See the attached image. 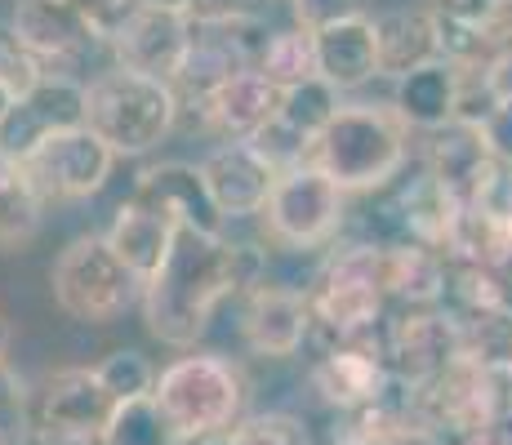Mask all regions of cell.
Instances as JSON below:
<instances>
[{
    "label": "cell",
    "instance_id": "6da1fadb",
    "mask_svg": "<svg viewBox=\"0 0 512 445\" xmlns=\"http://www.w3.org/2000/svg\"><path fill=\"white\" fill-rule=\"evenodd\" d=\"M263 276H268V254L263 250L232 241L228 232L205 236L179 227L165 263L139 290L147 334L156 343H165V348L192 352L210 330L219 303H228L232 294L254 290Z\"/></svg>",
    "mask_w": 512,
    "mask_h": 445
},
{
    "label": "cell",
    "instance_id": "7a4b0ae2",
    "mask_svg": "<svg viewBox=\"0 0 512 445\" xmlns=\"http://www.w3.org/2000/svg\"><path fill=\"white\" fill-rule=\"evenodd\" d=\"M410 130L379 103H343L312 143V165L339 192H379L406 170Z\"/></svg>",
    "mask_w": 512,
    "mask_h": 445
},
{
    "label": "cell",
    "instance_id": "3957f363",
    "mask_svg": "<svg viewBox=\"0 0 512 445\" xmlns=\"http://www.w3.org/2000/svg\"><path fill=\"white\" fill-rule=\"evenodd\" d=\"M312 334L321 343L374 339L388 316L383 294V250L374 241H343L317 263L308 281Z\"/></svg>",
    "mask_w": 512,
    "mask_h": 445
},
{
    "label": "cell",
    "instance_id": "277c9868",
    "mask_svg": "<svg viewBox=\"0 0 512 445\" xmlns=\"http://www.w3.org/2000/svg\"><path fill=\"white\" fill-rule=\"evenodd\" d=\"M245 374L223 352H187L156 370L152 401L183 445L228 432L245 419Z\"/></svg>",
    "mask_w": 512,
    "mask_h": 445
},
{
    "label": "cell",
    "instance_id": "5b68a950",
    "mask_svg": "<svg viewBox=\"0 0 512 445\" xmlns=\"http://www.w3.org/2000/svg\"><path fill=\"white\" fill-rule=\"evenodd\" d=\"M179 98L165 81L107 67L85 85V130L98 134L112 156H147L174 134Z\"/></svg>",
    "mask_w": 512,
    "mask_h": 445
},
{
    "label": "cell",
    "instance_id": "8992f818",
    "mask_svg": "<svg viewBox=\"0 0 512 445\" xmlns=\"http://www.w3.org/2000/svg\"><path fill=\"white\" fill-rule=\"evenodd\" d=\"M143 285L125 272V263L107 250L103 232H85L58 250L49 263L54 308L76 325H112L139 303Z\"/></svg>",
    "mask_w": 512,
    "mask_h": 445
},
{
    "label": "cell",
    "instance_id": "52a82bcc",
    "mask_svg": "<svg viewBox=\"0 0 512 445\" xmlns=\"http://www.w3.org/2000/svg\"><path fill=\"white\" fill-rule=\"evenodd\" d=\"M263 223L281 250H321L348 223V192H339L317 165L303 161L277 174L263 205Z\"/></svg>",
    "mask_w": 512,
    "mask_h": 445
},
{
    "label": "cell",
    "instance_id": "ba28073f",
    "mask_svg": "<svg viewBox=\"0 0 512 445\" xmlns=\"http://www.w3.org/2000/svg\"><path fill=\"white\" fill-rule=\"evenodd\" d=\"M116 170L112 147L85 125L67 134H54L23 161V174L32 183V192L41 196V205H72L90 201L107 187V178Z\"/></svg>",
    "mask_w": 512,
    "mask_h": 445
},
{
    "label": "cell",
    "instance_id": "9c48e42d",
    "mask_svg": "<svg viewBox=\"0 0 512 445\" xmlns=\"http://www.w3.org/2000/svg\"><path fill=\"white\" fill-rule=\"evenodd\" d=\"M116 401L98 383L94 365H67L54 370L36 392L32 428L54 445H98Z\"/></svg>",
    "mask_w": 512,
    "mask_h": 445
},
{
    "label": "cell",
    "instance_id": "30bf717a",
    "mask_svg": "<svg viewBox=\"0 0 512 445\" xmlns=\"http://www.w3.org/2000/svg\"><path fill=\"white\" fill-rule=\"evenodd\" d=\"M76 125H85V85L72 76L45 72L0 116V161L23 165L41 143L76 130Z\"/></svg>",
    "mask_w": 512,
    "mask_h": 445
},
{
    "label": "cell",
    "instance_id": "8fae6325",
    "mask_svg": "<svg viewBox=\"0 0 512 445\" xmlns=\"http://www.w3.org/2000/svg\"><path fill=\"white\" fill-rule=\"evenodd\" d=\"M379 352L392 379L423 388L437 379L459 352H464V334L441 308L428 312H397L392 321L379 325Z\"/></svg>",
    "mask_w": 512,
    "mask_h": 445
},
{
    "label": "cell",
    "instance_id": "7c38bea8",
    "mask_svg": "<svg viewBox=\"0 0 512 445\" xmlns=\"http://www.w3.org/2000/svg\"><path fill=\"white\" fill-rule=\"evenodd\" d=\"M241 339L263 361H290V356H299L303 343L312 339L308 294L263 276L254 290H245Z\"/></svg>",
    "mask_w": 512,
    "mask_h": 445
},
{
    "label": "cell",
    "instance_id": "4fadbf2b",
    "mask_svg": "<svg viewBox=\"0 0 512 445\" xmlns=\"http://www.w3.org/2000/svg\"><path fill=\"white\" fill-rule=\"evenodd\" d=\"M192 45V23L170 9H152V5H139L125 27L107 41L116 63L112 67H125V72H139V76H152V81H174V72L183 67V54Z\"/></svg>",
    "mask_w": 512,
    "mask_h": 445
},
{
    "label": "cell",
    "instance_id": "5bb4252c",
    "mask_svg": "<svg viewBox=\"0 0 512 445\" xmlns=\"http://www.w3.org/2000/svg\"><path fill=\"white\" fill-rule=\"evenodd\" d=\"M308 383L321 405L334 414L357 410L374 401L388 383V365L379 352V334L374 339H352V343H321V352L308 365Z\"/></svg>",
    "mask_w": 512,
    "mask_h": 445
},
{
    "label": "cell",
    "instance_id": "9a60e30c",
    "mask_svg": "<svg viewBox=\"0 0 512 445\" xmlns=\"http://www.w3.org/2000/svg\"><path fill=\"white\" fill-rule=\"evenodd\" d=\"M196 170H201L205 187H210V201L223 223L263 214L272 183H277V170L250 143H219Z\"/></svg>",
    "mask_w": 512,
    "mask_h": 445
},
{
    "label": "cell",
    "instance_id": "2e32d148",
    "mask_svg": "<svg viewBox=\"0 0 512 445\" xmlns=\"http://www.w3.org/2000/svg\"><path fill=\"white\" fill-rule=\"evenodd\" d=\"M130 201L165 214V219L174 227H183V232H205V236L228 232V223L219 219V210H214V201H210V187H205L201 170L187 161H161V165H152V170H143Z\"/></svg>",
    "mask_w": 512,
    "mask_h": 445
},
{
    "label": "cell",
    "instance_id": "e0dca14e",
    "mask_svg": "<svg viewBox=\"0 0 512 445\" xmlns=\"http://www.w3.org/2000/svg\"><path fill=\"white\" fill-rule=\"evenodd\" d=\"M9 36L36 63H67V58H81L85 49L103 45L90 32L81 14H76L67 0H14V14H9Z\"/></svg>",
    "mask_w": 512,
    "mask_h": 445
},
{
    "label": "cell",
    "instance_id": "ac0fdd59",
    "mask_svg": "<svg viewBox=\"0 0 512 445\" xmlns=\"http://www.w3.org/2000/svg\"><path fill=\"white\" fill-rule=\"evenodd\" d=\"M312 45H317V76L334 89V94H348V89L379 81L374 23H370V14H361V9L317 23L312 27Z\"/></svg>",
    "mask_w": 512,
    "mask_h": 445
},
{
    "label": "cell",
    "instance_id": "d6986e66",
    "mask_svg": "<svg viewBox=\"0 0 512 445\" xmlns=\"http://www.w3.org/2000/svg\"><path fill=\"white\" fill-rule=\"evenodd\" d=\"M277 98H281L277 85L263 81L254 67H245V72L228 76L223 85H214L210 94L196 103V112H201V125L219 138V143H250V138L277 116Z\"/></svg>",
    "mask_w": 512,
    "mask_h": 445
},
{
    "label": "cell",
    "instance_id": "ffe728a7",
    "mask_svg": "<svg viewBox=\"0 0 512 445\" xmlns=\"http://www.w3.org/2000/svg\"><path fill=\"white\" fill-rule=\"evenodd\" d=\"M459 76L455 63L437 58V63L419 67V72H406L392 81V116H397L406 130H419V134H437L446 125L459 121Z\"/></svg>",
    "mask_w": 512,
    "mask_h": 445
},
{
    "label": "cell",
    "instance_id": "44dd1931",
    "mask_svg": "<svg viewBox=\"0 0 512 445\" xmlns=\"http://www.w3.org/2000/svg\"><path fill=\"white\" fill-rule=\"evenodd\" d=\"M374 23V49H379V76H406L441 58V32L437 14L428 5L383 9L370 18Z\"/></svg>",
    "mask_w": 512,
    "mask_h": 445
},
{
    "label": "cell",
    "instance_id": "7402d4cb",
    "mask_svg": "<svg viewBox=\"0 0 512 445\" xmlns=\"http://www.w3.org/2000/svg\"><path fill=\"white\" fill-rule=\"evenodd\" d=\"M428 138L432 143H428V152H423V174H428L455 205L472 201L477 187L486 183L490 165H495V156H490L486 143H481L477 125L455 121V125H446V130H437Z\"/></svg>",
    "mask_w": 512,
    "mask_h": 445
},
{
    "label": "cell",
    "instance_id": "603a6c76",
    "mask_svg": "<svg viewBox=\"0 0 512 445\" xmlns=\"http://www.w3.org/2000/svg\"><path fill=\"white\" fill-rule=\"evenodd\" d=\"M450 281V259L432 245H388L383 250V294L388 308L401 312H428L441 308Z\"/></svg>",
    "mask_w": 512,
    "mask_h": 445
},
{
    "label": "cell",
    "instance_id": "cb8c5ba5",
    "mask_svg": "<svg viewBox=\"0 0 512 445\" xmlns=\"http://www.w3.org/2000/svg\"><path fill=\"white\" fill-rule=\"evenodd\" d=\"M174 236H179V227L165 219V214L147 210L139 201H125L121 210H116L112 227L103 232V241H107V250L125 263V272L143 285V281H152L156 267L165 263Z\"/></svg>",
    "mask_w": 512,
    "mask_h": 445
},
{
    "label": "cell",
    "instance_id": "d4e9b609",
    "mask_svg": "<svg viewBox=\"0 0 512 445\" xmlns=\"http://www.w3.org/2000/svg\"><path fill=\"white\" fill-rule=\"evenodd\" d=\"M45 223V205L32 192L23 165L0 161V254H18L36 241Z\"/></svg>",
    "mask_w": 512,
    "mask_h": 445
},
{
    "label": "cell",
    "instance_id": "484cf974",
    "mask_svg": "<svg viewBox=\"0 0 512 445\" xmlns=\"http://www.w3.org/2000/svg\"><path fill=\"white\" fill-rule=\"evenodd\" d=\"M254 72H259L263 81H272L277 89L312 81V76H317V45H312V27H303V23L277 27V32L259 45V54H254Z\"/></svg>",
    "mask_w": 512,
    "mask_h": 445
},
{
    "label": "cell",
    "instance_id": "4316f807",
    "mask_svg": "<svg viewBox=\"0 0 512 445\" xmlns=\"http://www.w3.org/2000/svg\"><path fill=\"white\" fill-rule=\"evenodd\" d=\"M339 94L321 81V76H312V81L303 85H290L281 89L277 98V125H285L290 134H299L303 143H317V134L326 130L334 121V112H339Z\"/></svg>",
    "mask_w": 512,
    "mask_h": 445
},
{
    "label": "cell",
    "instance_id": "83f0119b",
    "mask_svg": "<svg viewBox=\"0 0 512 445\" xmlns=\"http://www.w3.org/2000/svg\"><path fill=\"white\" fill-rule=\"evenodd\" d=\"M98 445H183L179 437L170 432V423L161 419L152 397H139V401H121L107 419L103 437Z\"/></svg>",
    "mask_w": 512,
    "mask_h": 445
},
{
    "label": "cell",
    "instance_id": "f1b7e54d",
    "mask_svg": "<svg viewBox=\"0 0 512 445\" xmlns=\"http://www.w3.org/2000/svg\"><path fill=\"white\" fill-rule=\"evenodd\" d=\"M152 9H170L192 27H254L272 14V0H143Z\"/></svg>",
    "mask_w": 512,
    "mask_h": 445
},
{
    "label": "cell",
    "instance_id": "f546056e",
    "mask_svg": "<svg viewBox=\"0 0 512 445\" xmlns=\"http://www.w3.org/2000/svg\"><path fill=\"white\" fill-rule=\"evenodd\" d=\"M98 383L107 388V397H112L116 405L121 401H139V397H152L156 388V365L147 361V356L139 348H116L107 352L103 361L94 365Z\"/></svg>",
    "mask_w": 512,
    "mask_h": 445
},
{
    "label": "cell",
    "instance_id": "4dcf8cb0",
    "mask_svg": "<svg viewBox=\"0 0 512 445\" xmlns=\"http://www.w3.org/2000/svg\"><path fill=\"white\" fill-rule=\"evenodd\" d=\"M32 432V392L23 374L0 361V445H23Z\"/></svg>",
    "mask_w": 512,
    "mask_h": 445
},
{
    "label": "cell",
    "instance_id": "1f68e13d",
    "mask_svg": "<svg viewBox=\"0 0 512 445\" xmlns=\"http://www.w3.org/2000/svg\"><path fill=\"white\" fill-rule=\"evenodd\" d=\"M236 437L245 445H317L312 428L290 410H263V414H245L236 423Z\"/></svg>",
    "mask_w": 512,
    "mask_h": 445
},
{
    "label": "cell",
    "instance_id": "d6a6232c",
    "mask_svg": "<svg viewBox=\"0 0 512 445\" xmlns=\"http://www.w3.org/2000/svg\"><path fill=\"white\" fill-rule=\"evenodd\" d=\"M41 76H45V67L14 45L9 27H0V89H9V94L18 98L23 89H32L36 81H41Z\"/></svg>",
    "mask_w": 512,
    "mask_h": 445
},
{
    "label": "cell",
    "instance_id": "836d02e7",
    "mask_svg": "<svg viewBox=\"0 0 512 445\" xmlns=\"http://www.w3.org/2000/svg\"><path fill=\"white\" fill-rule=\"evenodd\" d=\"M67 5H72L76 14L90 23V32L107 45V41H112V36L125 27V18H130L134 9L143 5V0H67Z\"/></svg>",
    "mask_w": 512,
    "mask_h": 445
},
{
    "label": "cell",
    "instance_id": "e575fe53",
    "mask_svg": "<svg viewBox=\"0 0 512 445\" xmlns=\"http://www.w3.org/2000/svg\"><path fill=\"white\" fill-rule=\"evenodd\" d=\"M477 134L499 165H512V89H504V94L495 98V107H490V116L477 125Z\"/></svg>",
    "mask_w": 512,
    "mask_h": 445
},
{
    "label": "cell",
    "instance_id": "d590c367",
    "mask_svg": "<svg viewBox=\"0 0 512 445\" xmlns=\"http://www.w3.org/2000/svg\"><path fill=\"white\" fill-rule=\"evenodd\" d=\"M472 201L481 205L486 214H495V219H504L512 227V165H490V174H486V183L477 187V196Z\"/></svg>",
    "mask_w": 512,
    "mask_h": 445
},
{
    "label": "cell",
    "instance_id": "8d00e7d4",
    "mask_svg": "<svg viewBox=\"0 0 512 445\" xmlns=\"http://www.w3.org/2000/svg\"><path fill=\"white\" fill-rule=\"evenodd\" d=\"M392 445H446V441H441L437 432H428V428H410V432H401Z\"/></svg>",
    "mask_w": 512,
    "mask_h": 445
},
{
    "label": "cell",
    "instance_id": "74e56055",
    "mask_svg": "<svg viewBox=\"0 0 512 445\" xmlns=\"http://www.w3.org/2000/svg\"><path fill=\"white\" fill-rule=\"evenodd\" d=\"M9 348H14V325H9V316L0 312V361H9Z\"/></svg>",
    "mask_w": 512,
    "mask_h": 445
},
{
    "label": "cell",
    "instance_id": "f35d334b",
    "mask_svg": "<svg viewBox=\"0 0 512 445\" xmlns=\"http://www.w3.org/2000/svg\"><path fill=\"white\" fill-rule=\"evenodd\" d=\"M192 445H245V441L236 437V428H228V432H214V437H205V441H192Z\"/></svg>",
    "mask_w": 512,
    "mask_h": 445
},
{
    "label": "cell",
    "instance_id": "ab89813d",
    "mask_svg": "<svg viewBox=\"0 0 512 445\" xmlns=\"http://www.w3.org/2000/svg\"><path fill=\"white\" fill-rule=\"evenodd\" d=\"M14 103V94H9V89H0V116H5V107Z\"/></svg>",
    "mask_w": 512,
    "mask_h": 445
},
{
    "label": "cell",
    "instance_id": "60d3db41",
    "mask_svg": "<svg viewBox=\"0 0 512 445\" xmlns=\"http://www.w3.org/2000/svg\"><path fill=\"white\" fill-rule=\"evenodd\" d=\"M428 5H432V0H428Z\"/></svg>",
    "mask_w": 512,
    "mask_h": 445
}]
</instances>
